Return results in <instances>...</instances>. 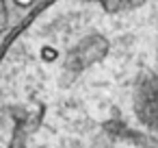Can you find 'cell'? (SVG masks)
I'll use <instances>...</instances> for the list:
<instances>
[{"label":"cell","mask_w":158,"mask_h":148,"mask_svg":"<svg viewBox=\"0 0 158 148\" xmlns=\"http://www.w3.org/2000/svg\"><path fill=\"white\" fill-rule=\"evenodd\" d=\"M134 109H136L139 120L143 124L158 128V78L156 76H147L139 85Z\"/></svg>","instance_id":"1"},{"label":"cell","mask_w":158,"mask_h":148,"mask_svg":"<svg viewBox=\"0 0 158 148\" xmlns=\"http://www.w3.org/2000/svg\"><path fill=\"white\" fill-rule=\"evenodd\" d=\"M78 57H80V61H82V65L87 68V65H93V63H100L106 55H108V42H106V37L104 35H87L80 44H78V48L74 50Z\"/></svg>","instance_id":"2"},{"label":"cell","mask_w":158,"mask_h":148,"mask_svg":"<svg viewBox=\"0 0 158 148\" xmlns=\"http://www.w3.org/2000/svg\"><path fill=\"white\" fill-rule=\"evenodd\" d=\"M41 59H44V61H54V59H56V50H54L52 46L41 48Z\"/></svg>","instance_id":"3"},{"label":"cell","mask_w":158,"mask_h":148,"mask_svg":"<svg viewBox=\"0 0 158 148\" xmlns=\"http://www.w3.org/2000/svg\"><path fill=\"white\" fill-rule=\"evenodd\" d=\"M145 2V0H123V7L126 9H136V7H141Z\"/></svg>","instance_id":"4"},{"label":"cell","mask_w":158,"mask_h":148,"mask_svg":"<svg viewBox=\"0 0 158 148\" xmlns=\"http://www.w3.org/2000/svg\"><path fill=\"white\" fill-rule=\"evenodd\" d=\"M98 2H100V5H102V2H104V0H98Z\"/></svg>","instance_id":"5"},{"label":"cell","mask_w":158,"mask_h":148,"mask_svg":"<svg viewBox=\"0 0 158 148\" xmlns=\"http://www.w3.org/2000/svg\"><path fill=\"white\" fill-rule=\"evenodd\" d=\"M11 148H15V146H13V144H11Z\"/></svg>","instance_id":"6"}]
</instances>
